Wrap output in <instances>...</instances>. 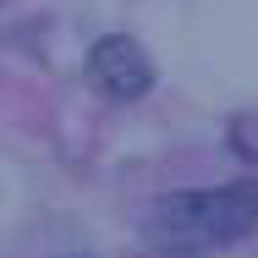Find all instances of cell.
Returning <instances> with one entry per match:
<instances>
[{
  "instance_id": "obj_2",
  "label": "cell",
  "mask_w": 258,
  "mask_h": 258,
  "mask_svg": "<svg viewBox=\"0 0 258 258\" xmlns=\"http://www.w3.org/2000/svg\"><path fill=\"white\" fill-rule=\"evenodd\" d=\"M88 83L99 88L104 99H138L154 88V66H149V50L126 33H110L88 50Z\"/></svg>"
},
{
  "instance_id": "obj_1",
  "label": "cell",
  "mask_w": 258,
  "mask_h": 258,
  "mask_svg": "<svg viewBox=\"0 0 258 258\" xmlns=\"http://www.w3.org/2000/svg\"><path fill=\"white\" fill-rule=\"evenodd\" d=\"M253 225H258V187L253 181L165 192V198L149 209V236H154L159 247H170V253L242 242Z\"/></svg>"
}]
</instances>
